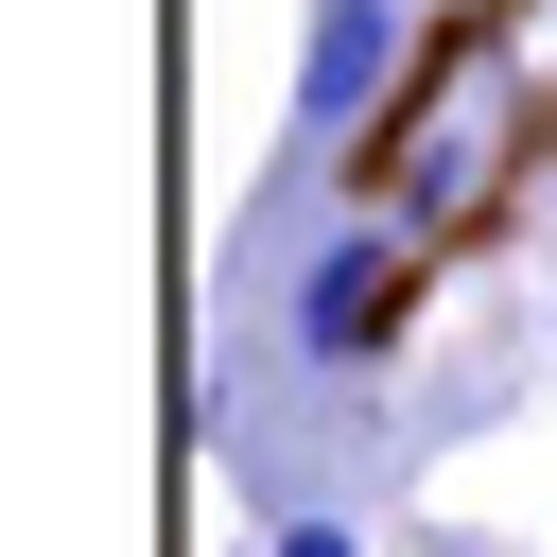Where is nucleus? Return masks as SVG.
Wrapping results in <instances>:
<instances>
[{
  "label": "nucleus",
  "instance_id": "nucleus-1",
  "mask_svg": "<svg viewBox=\"0 0 557 557\" xmlns=\"http://www.w3.org/2000/svg\"><path fill=\"white\" fill-rule=\"evenodd\" d=\"M418 278H435V244H418L400 209H348V226L296 261V313H278V331H296V366H331V383H348V366H383V348H400V313H418Z\"/></svg>",
  "mask_w": 557,
  "mask_h": 557
},
{
  "label": "nucleus",
  "instance_id": "nucleus-2",
  "mask_svg": "<svg viewBox=\"0 0 557 557\" xmlns=\"http://www.w3.org/2000/svg\"><path fill=\"white\" fill-rule=\"evenodd\" d=\"M418 52H435L418 0H313V52H296V157H348V139L400 104Z\"/></svg>",
  "mask_w": 557,
  "mask_h": 557
},
{
  "label": "nucleus",
  "instance_id": "nucleus-3",
  "mask_svg": "<svg viewBox=\"0 0 557 557\" xmlns=\"http://www.w3.org/2000/svg\"><path fill=\"white\" fill-rule=\"evenodd\" d=\"M261 557H366V540H348V522H278Z\"/></svg>",
  "mask_w": 557,
  "mask_h": 557
}]
</instances>
